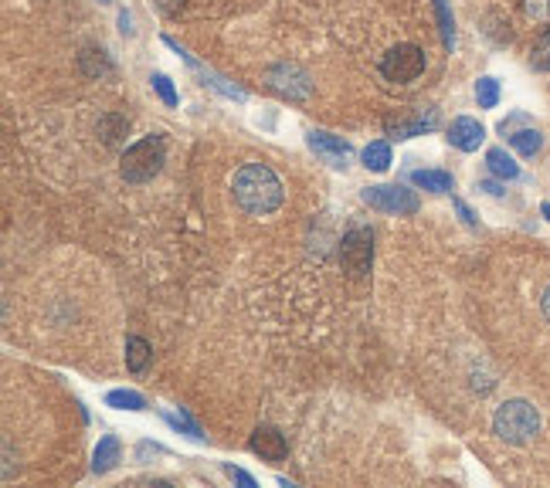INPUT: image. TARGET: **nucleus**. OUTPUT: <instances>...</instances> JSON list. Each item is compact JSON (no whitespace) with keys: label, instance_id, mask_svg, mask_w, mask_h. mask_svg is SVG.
<instances>
[{"label":"nucleus","instance_id":"obj_1","mask_svg":"<svg viewBox=\"0 0 550 488\" xmlns=\"http://www.w3.org/2000/svg\"><path fill=\"white\" fill-rule=\"evenodd\" d=\"M282 180L275 177L272 167L265 163H245V167L235 173V201L245 214L265 217L282 207Z\"/></svg>","mask_w":550,"mask_h":488},{"label":"nucleus","instance_id":"obj_2","mask_svg":"<svg viewBox=\"0 0 550 488\" xmlns=\"http://www.w3.org/2000/svg\"><path fill=\"white\" fill-rule=\"evenodd\" d=\"M492 434L506 444H526L540 434V414L526 400H506L492 414Z\"/></svg>","mask_w":550,"mask_h":488},{"label":"nucleus","instance_id":"obj_3","mask_svg":"<svg viewBox=\"0 0 550 488\" xmlns=\"http://www.w3.org/2000/svg\"><path fill=\"white\" fill-rule=\"evenodd\" d=\"M164 163H167V143H164V136L153 132V136H143L140 143H132L122 153L120 173L126 183H146L164 170Z\"/></svg>","mask_w":550,"mask_h":488},{"label":"nucleus","instance_id":"obj_4","mask_svg":"<svg viewBox=\"0 0 550 488\" xmlns=\"http://www.w3.org/2000/svg\"><path fill=\"white\" fill-rule=\"evenodd\" d=\"M364 203H371L374 211H381V214H397V217H407V214H418V193L401 187V183H377V187H367L364 191Z\"/></svg>","mask_w":550,"mask_h":488},{"label":"nucleus","instance_id":"obj_5","mask_svg":"<svg viewBox=\"0 0 550 488\" xmlns=\"http://www.w3.org/2000/svg\"><path fill=\"white\" fill-rule=\"evenodd\" d=\"M374 262V231L371 227H354L344 234V244H340V265L344 272H350L354 278H364L371 272Z\"/></svg>","mask_w":550,"mask_h":488},{"label":"nucleus","instance_id":"obj_6","mask_svg":"<svg viewBox=\"0 0 550 488\" xmlns=\"http://www.w3.org/2000/svg\"><path fill=\"white\" fill-rule=\"evenodd\" d=\"M425 72V51L418 45H397L381 58V75L387 82L407 85Z\"/></svg>","mask_w":550,"mask_h":488},{"label":"nucleus","instance_id":"obj_7","mask_svg":"<svg viewBox=\"0 0 550 488\" xmlns=\"http://www.w3.org/2000/svg\"><path fill=\"white\" fill-rule=\"evenodd\" d=\"M265 82H269V88L272 92H279L282 99H289V102H306L312 92L310 85V75L302 72L300 65H289V61H282V65H272L269 72H265Z\"/></svg>","mask_w":550,"mask_h":488},{"label":"nucleus","instance_id":"obj_8","mask_svg":"<svg viewBox=\"0 0 550 488\" xmlns=\"http://www.w3.org/2000/svg\"><path fill=\"white\" fill-rule=\"evenodd\" d=\"M439 126V109H415L411 116H401V119H387V136L391 140H415L421 132H431Z\"/></svg>","mask_w":550,"mask_h":488},{"label":"nucleus","instance_id":"obj_9","mask_svg":"<svg viewBox=\"0 0 550 488\" xmlns=\"http://www.w3.org/2000/svg\"><path fill=\"white\" fill-rule=\"evenodd\" d=\"M306 143H310V150L316 156H323L330 167H347V156H350V143L347 140H340V136H333V132H323V130H312L310 136H306Z\"/></svg>","mask_w":550,"mask_h":488},{"label":"nucleus","instance_id":"obj_10","mask_svg":"<svg viewBox=\"0 0 550 488\" xmlns=\"http://www.w3.org/2000/svg\"><path fill=\"white\" fill-rule=\"evenodd\" d=\"M486 140V130H482V122L469 119V116H459V119L449 126V143L455 150H462V153H476L479 146Z\"/></svg>","mask_w":550,"mask_h":488},{"label":"nucleus","instance_id":"obj_11","mask_svg":"<svg viewBox=\"0 0 550 488\" xmlns=\"http://www.w3.org/2000/svg\"><path fill=\"white\" fill-rule=\"evenodd\" d=\"M249 448L262 462H282L289 454V444H286V438L279 434L275 428H259L255 434H251V441H249Z\"/></svg>","mask_w":550,"mask_h":488},{"label":"nucleus","instance_id":"obj_12","mask_svg":"<svg viewBox=\"0 0 550 488\" xmlns=\"http://www.w3.org/2000/svg\"><path fill=\"white\" fill-rule=\"evenodd\" d=\"M122 458V444L116 434H106V438H99L96 452H92V472L96 475H106V472H112L116 464H120Z\"/></svg>","mask_w":550,"mask_h":488},{"label":"nucleus","instance_id":"obj_13","mask_svg":"<svg viewBox=\"0 0 550 488\" xmlns=\"http://www.w3.org/2000/svg\"><path fill=\"white\" fill-rule=\"evenodd\" d=\"M79 72H82L85 78H109L116 68H112V61H109V55L102 48H82V55H79Z\"/></svg>","mask_w":550,"mask_h":488},{"label":"nucleus","instance_id":"obj_14","mask_svg":"<svg viewBox=\"0 0 550 488\" xmlns=\"http://www.w3.org/2000/svg\"><path fill=\"white\" fill-rule=\"evenodd\" d=\"M411 183H415V187H421V191H431V193L455 191L452 173H445V170H415V173H411Z\"/></svg>","mask_w":550,"mask_h":488},{"label":"nucleus","instance_id":"obj_15","mask_svg":"<svg viewBox=\"0 0 550 488\" xmlns=\"http://www.w3.org/2000/svg\"><path fill=\"white\" fill-rule=\"evenodd\" d=\"M150 357H153V349H150V343H146L143 336H126V367L132 373H143Z\"/></svg>","mask_w":550,"mask_h":488},{"label":"nucleus","instance_id":"obj_16","mask_svg":"<svg viewBox=\"0 0 550 488\" xmlns=\"http://www.w3.org/2000/svg\"><path fill=\"white\" fill-rule=\"evenodd\" d=\"M126 132H130V119H126L122 112H109V116H102V119H99V136H102L109 146L120 143Z\"/></svg>","mask_w":550,"mask_h":488},{"label":"nucleus","instance_id":"obj_17","mask_svg":"<svg viewBox=\"0 0 550 488\" xmlns=\"http://www.w3.org/2000/svg\"><path fill=\"white\" fill-rule=\"evenodd\" d=\"M486 167H490L492 177H500V180L520 177V167H516L513 156L506 153V150H490V153H486Z\"/></svg>","mask_w":550,"mask_h":488},{"label":"nucleus","instance_id":"obj_18","mask_svg":"<svg viewBox=\"0 0 550 488\" xmlns=\"http://www.w3.org/2000/svg\"><path fill=\"white\" fill-rule=\"evenodd\" d=\"M106 407H116V410H146V397L136 390H109Z\"/></svg>","mask_w":550,"mask_h":488},{"label":"nucleus","instance_id":"obj_19","mask_svg":"<svg viewBox=\"0 0 550 488\" xmlns=\"http://www.w3.org/2000/svg\"><path fill=\"white\" fill-rule=\"evenodd\" d=\"M364 167L374 170V173H384V170L391 167V146L384 143V140L367 146V150H364Z\"/></svg>","mask_w":550,"mask_h":488},{"label":"nucleus","instance_id":"obj_20","mask_svg":"<svg viewBox=\"0 0 550 488\" xmlns=\"http://www.w3.org/2000/svg\"><path fill=\"white\" fill-rule=\"evenodd\" d=\"M510 146H513L520 156H534V153H540V146H544V136H540L537 130L510 132Z\"/></svg>","mask_w":550,"mask_h":488},{"label":"nucleus","instance_id":"obj_21","mask_svg":"<svg viewBox=\"0 0 550 488\" xmlns=\"http://www.w3.org/2000/svg\"><path fill=\"white\" fill-rule=\"evenodd\" d=\"M435 14H439V31H442V45L449 51L455 48V17L449 0H435Z\"/></svg>","mask_w":550,"mask_h":488},{"label":"nucleus","instance_id":"obj_22","mask_svg":"<svg viewBox=\"0 0 550 488\" xmlns=\"http://www.w3.org/2000/svg\"><path fill=\"white\" fill-rule=\"evenodd\" d=\"M476 102L479 109H496V102H500V82L496 78H479L476 82Z\"/></svg>","mask_w":550,"mask_h":488},{"label":"nucleus","instance_id":"obj_23","mask_svg":"<svg viewBox=\"0 0 550 488\" xmlns=\"http://www.w3.org/2000/svg\"><path fill=\"white\" fill-rule=\"evenodd\" d=\"M530 65H534L537 72H550V27L537 37V45H534V55H530Z\"/></svg>","mask_w":550,"mask_h":488},{"label":"nucleus","instance_id":"obj_24","mask_svg":"<svg viewBox=\"0 0 550 488\" xmlns=\"http://www.w3.org/2000/svg\"><path fill=\"white\" fill-rule=\"evenodd\" d=\"M150 82H153V88H156V96L164 99V106H170V109H177L180 96H177V88H174V82H170L167 75H160V72H156V75H153V78H150Z\"/></svg>","mask_w":550,"mask_h":488},{"label":"nucleus","instance_id":"obj_25","mask_svg":"<svg viewBox=\"0 0 550 488\" xmlns=\"http://www.w3.org/2000/svg\"><path fill=\"white\" fill-rule=\"evenodd\" d=\"M167 421L174 424L177 431H187V438H194V441H204V434H201V428L194 424L191 417H187V410H180V414H167Z\"/></svg>","mask_w":550,"mask_h":488},{"label":"nucleus","instance_id":"obj_26","mask_svg":"<svg viewBox=\"0 0 550 488\" xmlns=\"http://www.w3.org/2000/svg\"><path fill=\"white\" fill-rule=\"evenodd\" d=\"M524 14L530 17V21H547L550 0H524Z\"/></svg>","mask_w":550,"mask_h":488},{"label":"nucleus","instance_id":"obj_27","mask_svg":"<svg viewBox=\"0 0 550 488\" xmlns=\"http://www.w3.org/2000/svg\"><path fill=\"white\" fill-rule=\"evenodd\" d=\"M225 475L231 478V482H238V485H245V488H255V478H251L249 472H241V468H235V464H225Z\"/></svg>","mask_w":550,"mask_h":488},{"label":"nucleus","instance_id":"obj_28","mask_svg":"<svg viewBox=\"0 0 550 488\" xmlns=\"http://www.w3.org/2000/svg\"><path fill=\"white\" fill-rule=\"evenodd\" d=\"M153 4L167 14V17H177V14L184 11V0H153Z\"/></svg>","mask_w":550,"mask_h":488},{"label":"nucleus","instance_id":"obj_29","mask_svg":"<svg viewBox=\"0 0 550 488\" xmlns=\"http://www.w3.org/2000/svg\"><path fill=\"white\" fill-rule=\"evenodd\" d=\"M455 211H459V214H462V221H466L469 227H476V214H472V211H469V203L466 201H459V197H455Z\"/></svg>","mask_w":550,"mask_h":488},{"label":"nucleus","instance_id":"obj_30","mask_svg":"<svg viewBox=\"0 0 550 488\" xmlns=\"http://www.w3.org/2000/svg\"><path fill=\"white\" fill-rule=\"evenodd\" d=\"M120 31L126 37H132V17H130V11H120Z\"/></svg>","mask_w":550,"mask_h":488},{"label":"nucleus","instance_id":"obj_31","mask_svg":"<svg viewBox=\"0 0 550 488\" xmlns=\"http://www.w3.org/2000/svg\"><path fill=\"white\" fill-rule=\"evenodd\" d=\"M540 312H544V319L550 322V286L540 292Z\"/></svg>","mask_w":550,"mask_h":488},{"label":"nucleus","instance_id":"obj_32","mask_svg":"<svg viewBox=\"0 0 550 488\" xmlns=\"http://www.w3.org/2000/svg\"><path fill=\"white\" fill-rule=\"evenodd\" d=\"M479 187H482V191H486V193H492V197H502V187H500V183H496V180H482Z\"/></svg>","mask_w":550,"mask_h":488},{"label":"nucleus","instance_id":"obj_33","mask_svg":"<svg viewBox=\"0 0 550 488\" xmlns=\"http://www.w3.org/2000/svg\"><path fill=\"white\" fill-rule=\"evenodd\" d=\"M540 214H544V217L550 221V203H544V207H540Z\"/></svg>","mask_w":550,"mask_h":488},{"label":"nucleus","instance_id":"obj_34","mask_svg":"<svg viewBox=\"0 0 550 488\" xmlns=\"http://www.w3.org/2000/svg\"><path fill=\"white\" fill-rule=\"evenodd\" d=\"M99 4H112V0H99Z\"/></svg>","mask_w":550,"mask_h":488}]
</instances>
